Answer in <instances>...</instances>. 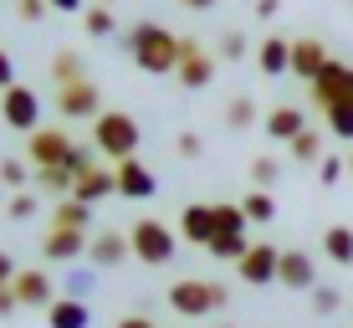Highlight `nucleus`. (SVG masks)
Masks as SVG:
<instances>
[{"label":"nucleus","instance_id":"obj_1","mask_svg":"<svg viewBox=\"0 0 353 328\" xmlns=\"http://www.w3.org/2000/svg\"><path fill=\"white\" fill-rule=\"evenodd\" d=\"M128 57L139 72H149V77H164V72H179V46H185V36H174L169 26L159 21H139L128 36H123Z\"/></svg>","mask_w":353,"mask_h":328},{"label":"nucleus","instance_id":"obj_2","mask_svg":"<svg viewBox=\"0 0 353 328\" xmlns=\"http://www.w3.org/2000/svg\"><path fill=\"white\" fill-rule=\"evenodd\" d=\"M92 144H97L103 160L123 164V160H139L143 128H139L133 113H123V108H103V118H92Z\"/></svg>","mask_w":353,"mask_h":328},{"label":"nucleus","instance_id":"obj_3","mask_svg":"<svg viewBox=\"0 0 353 328\" xmlns=\"http://www.w3.org/2000/svg\"><path fill=\"white\" fill-rule=\"evenodd\" d=\"M164 298L179 318H210V313H221L230 302L225 282H210V277H179V282H169Z\"/></svg>","mask_w":353,"mask_h":328},{"label":"nucleus","instance_id":"obj_4","mask_svg":"<svg viewBox=\"0 0 353 328\" xmlns=\"http://www.w3.org/2000/svg\"><path fill=\"white\" fill-rule=\"evenodd\" d=\"M128 241H133V257L143 267H169L179 251V231H169L164 221H154V215H139V221L128 226Z\"/></svg>","mask_w":353,"mask_h":328},{"label":"nucleus","instance_id":"obj_5","mask_svg":"<svg viewBox=\"0 0 353 328\" xmlns=\"http://www.w3.org/2000/svg\"><path fill=\"white\" fill-rule=\"evenodd\" d=\"M57 113L82 124V118H103V98H97V82L92 77H77V82H62L57 88Z\"/></svg>","mask_w":353,"mask_h":328},{"label":"nucleus","instance_id":"obj_6","mask_svg":"<svg viewBox=\"0 0 353 328\" xmlns=\"http://www.w3.org/2000/svg\"><path fill=\"white\" fill-rule=\"evenodd\" d=\"M0 118H6V128H16V133H36L41 128V98L16 82V88L0 93Z\"/></svg>","mask_w":353,"mask_h":328},{"label":"nucleus","instance_id":"obj_7","mask_svg":"<svg viewBox=\"0 0 353 328\" xmlns=\"http://www.w3.org/2000/svg\"><path fill=\"white\" fill-rule=\"evenodd\" d=\"M276 272H282V247H272V241H251V251L236 262V277H241L246 287L276 282Z\"/></svg>","mask_w":353,"mask_h":328},{"label":"nucleus","instance_id":"obj_8","mask_svg":"<svg viewBox=\"0 0 353 328\" xmlns=\"http://www.w3.org/2000/svg\"><path fill=\"white\" fill-rule=\"evenodd\" d=\"M179 88H190V93H200V88H210L215 82V57L205 52L194 36H185V46H179Z\"/></svg>","mask_w":353,"mask_h":328},{"label":"nucleus","instance_id":"obj_9","mask_svg":"<svg viewBox=\"0 0 353 328\" xmlns=\"http://www.w3.org/2000/svg\"><path fill=\"white\" fill-rule=\"evenodd\" d=\"M67 154H72V139L62 133V124H57V128H36L31 139H26V164H31V169L67 164Z\"/></svg>","mask_w":353,"mask_h":328},{"label":"nucleus","instance_id":"obj_10","mask_svg":"<svg viewBox=\"0 0 353 328\" xmlns=\"http://www.w3.org/2000/svg\"><path fill=\"white\" fill-rule=\"evenodd\" d=\"M88 247H92L88 231H67V226H46V236H41V257L62 262V267H72L77 257H88Z\"/></svg>","mask_w":353,"mask_h":328},{"label":"nucleus","instance_id":"obj_11","mask_svg":"<svg viewBox=\"0 0 353 328\" xmlns=\"http://www.w3.org/2000/svg\"><path fill=\"white\" fill-rule=\"evenodd\" d=\"M276 282L292 287V293H312V287H318V262L302 247H282V272H276Z\"/></svg>","mask_w":353,"mask_h":328},{"label":"nucleus","instance_id":"obj_12","mask_svg":"<svg viewBox=\"0 0 353 328\" xmlns=\"http://www.w3.org/2000/svg\"><path fill=\"white\" fill-rule=\"evenodd\" d=\"M307 88H312V103H318V108H333V103H338V98H343V93L353 88V67L333 57V62H327V67L318 72V77L307 82Z\"/></svg>","mask_w":353,"mask_h":328},{"label":"nucleus","instance_id":"obj_13","mask_svg":"<svg viewBox=\"0 0 353 328\" xmlns=\"http://www.w3.org/2000/svg\"><path fill=\"white\" fill-rule=\"evenodd\" d=\"M10 287H16V298H21V308H52V302H57V287H52V277H46L41 272V267H21V272H16V282H10Z\"/></svg>","mask_w":353,"mask_h":328},{"label":"nucleus","instance_id":"obj_14","mask_svg":"<svg viewBox=\"0 0 353 328\" xmlns=\"http://www.w3.org/2000/svg\"><path fill=\"white\" fill-rule=\"evenodd\" d=\"M179 236H185V247H210L215 241V205L194 200L179 211Z\"/></svg>","mask_w":353,"mask_h":328},{"label":"nucleus","instance_id":"obj_15","mask_svg":"<svg viewBox=\"0 0 353 328\" xmlns=\"http://www.w3.org/2000/svg\"><path fill=\"white\" fill-rule=\"evenodd\" d=\"M327 62H333V57H327V46L318 41V36H292V77L312 82Z\"/></svg>","mask_w":353,"mask_h":328},{"label":"nucleus","instance_id":"obj_16","mask_svg":"<svg viewBox=\"0 0 353 328\" xmlns=\"http://www.w3.org/2000/svg\"><path fill=\"white\" fill-rule=\"evenodd\" d=\"M113 169H118V195H123V200H149L154 190H159V180H154V169L143 160H123Z\"/></svg>","mask_w":353,"mask_h":328},{"label":"nucleus","instance_id":"obj_17","mask_svg":"<svg viewBox=\"0 0 353 328\" xmlns=\"http://www.w3.org/2000/svg\"><path fill=\"white\" fill-rule=\"evenodd\" d=\"M128 257H133L128 231H97L92 247H88V262L92 267H118V262H128Z\"/></svg>","mask_w":353,"mask_h":328},{"label":"nucleus","instance_id":"obj_18","mask_svg":"<svg viewBox=\"0 0 353 328\" xmlns=\"http://www.w3.org/2000/svg\"><path fill=\"white\" fill-rule=\"evenodd\" d=\"M108 195H118V169H108V164L88 169V175L72 185V200H82V205H97V200H108Z\"/></svg>","mask_w":353,"mask_h":328},{"label":"nucleus","instance_id":"obj_19","mask_svg":"<svg viewBox=\"0 0 353 328\" xmlns=\"http://www.w3.org/2000/svg\"><path fill=\"white\" fill-rule=\"evenodd\" d=\"M46 328H92V308L82 298H57L52 308H46Z\"/></svg>","mask_w":353,"mask_h":328},{"label":"nucleus","instance_id":"obj_20","mask_svg":"<svg viewBox=\"0 0 353 328\" xmlns=\"http://www.w3.org/2000/svg\"><path fill=\"white\" fill-rule=\"evenodd\" d=\"M256 67L266 72V77L292 72V36H266V41L256 46Z\"/></svg>","mask_w":353,"mask_h":328},{"label":"nucleus","instance_id":"obj_21","mask_svg":"<svg viewBox=\"0 0 353 328\" xmlns=\"http://www.w3.org/2000/svg\"><path fill=\"white\" fill-rule=\"evenodd\" d=\"M302 128H307V113H302V108H292V103H282V108H272V113H266V139L292 144Z\"/></svg>","mask_w":353,"mask_h":328},{"label":"nucleus","instance_id":"obj_22","mask_svg":"<svg viewBox=\"0 0 353 328\" xmlns=\"http://www.w3.org/2000/svg\"><path fill=\"white\" fill-rule=\"evenodd\" d=\"M205 251H210L215 262H230V267H236V262L251 251V241H246V231H215V241H210Z\"/></svg>","mask_w":353,"mask_h":328},{"label":"nucleus","instance_id":"obj_23","mask_svg":"<svg viewBox=\"0 0 353 328\" xmlns=\"http://www.w3.org/2000/svg\"><path fill=\"white\" fill-rule=\"evenodd\" d=\"M323 257L338 267H353V231L348 226H327L323 231Z\"/></svg>","mask_w":353,"mask_h":328},{"label":"nucleus","instance_id":"obj_24","mask_svg":"<svg viewBox=\"0 0 353 328\" xmlns=\"http://www.w3.org/2000/svg\"><path fill=\"white\" fill-rule=\"evenodd\" d=\"M88 221H92V205H82V200H57L52 205V226H67V231H88Z\"/></svg>","mask_w":353,"mask_h":328},{"label":"nucleus","instance_id":"obj_25","mask_svg":"<svg viewBox=\"0 0 353 328\" xmlns=\"http://www.w3.org/2000/svg\"><path fill=\"white\" fill-rule=\"evenodd\" d=\"M72 185H77V180L67 175V164L36 169V190H46V195H57V200H67V195H72Z\"/></svg>","mask_w":353,"mask_h":328},{"label":"nucleus","instance_id":"obj_26","mask_svg":"<svg viewBox=\"0 0 353 328\" xmlns=\"http://www.w3.org/2000/svg\"><path fill=\"white\" fill-rule=\"evenodd\" d=\"M323 118H327V128H333L338 139H353V88H348L333 108H323Z\"/></svg>","mask_w":353,"mask_h":328},{"label":"nucleus","instance_id":"obj_27","mask_svg":"<svg viewBox=\"0 0 353 328\" xmlns=\"http://www.w3.org/2000/svg\"><path fill=\"white\" fill-rule=\"evenodd\" d=\"M241 211H246V221H256V226L276 221V200H272V190H251V195L241 200Z\"/></svg>","mask_w":353,"mask_h":328},{"label":"nucleus","instance_id":"obj_28","mask_svg":"<svg viewBox=\"0 0 353 328\" xmlns=\"http://www.w3.org/2000/svg\"><path fill=\"white\" fill-rule=\"evenodd\" d=\"M82 31H88V36H113L118 31L113 6H88V10H82Z\"/></svg>","mask_w":353,"mask_h":328},{"label":"nucleus","instance_id":"obj_29","mask_svg":"<svg viewBox=\"0 0 353 328\" xmlns=\"http://www.w3.org/2000/svg\"><path fill=\"white\" fill-rule=\"evenodd\" d=\"M287 149H292V160H297V164H323V139H318L312 128H302Z\"/></svg>","mask_w":353,"mask_h":328},{"label":"nucleus","instance_id":"obj_30","mask_svg":"<svg viewBox=\"0 0 353 328\" xmlns=\"http://www.w3.org/2000/svg\"><path fill=\"white\" fill-rule=\"evenodd\" d=\"M26 180H36V169H31V164H21V160H0V185H6V190H16V195H21V190H26Z\"/></svg>","mask_w":353,"mask_h":328},{"label":"nucleus","instance_id":"obj_31","mask_svg":"<svg viewBox=\"0 0 353 328\" xmlns=\"http://www.w3.org/2000/svg\"><path fill=\"white\" fill-rule=\"evenodd\" d=\"M88 169H97V144H72V154H67V175H72V180H82Z\"/></svg>","mask_w":353,"mask_h":328},{"label":"nucleus","instance_id":"obj_32","mask_svg":"<svg viewBox=\"0 0 353 328\" xmlns=\"http://www.w3.org/2000/svg\"><path fill=\"white\" fill-rule=\"evenodd\" d=\"M77 77H88L82 62H77V52H57V57H52V82L62 88V82H77Z\"/></svg>","mask_w":353,"mask_h":328},{"label":"nucleus","instance_id":"obj_33","mask_svg":"<svg viewBox=\"0 0 353 328\" xmlns=\"http://www.w3.org/2000/svg\"><path fill=\"white\" fill-rule=\"evenodd\" d=\"M338 308H343V293H338V287H327V282L312 287V313H318V318H333Z\"/></svg>","mask_w":353,"mask_h":328},{"label":"nucleus","instance_id":"obj_34","mask_svg":"<svg viewBox=\"0 0 353 328\" xmlns=\"http://www.w3.org/2000/svg\"><path fill=\"white\" fill-rule=\"evenodd\" d=\"M276 180H282V164H276V160H266V154L251 160V185H256V190H272Z\"/></svg>","mask_w":353,"mask_h":328},{"label":"nucleus","instance_id":"obj_35","mask_svg":"<svg viewBox=\"0 0 353 328\" xmlns=\"http://www.w3.org/2000/svg\"><path fill=\"white\" fill-rule=\"evenodd\" d=\"M225 124H230V128H251V124H256V103H251V98H230Z\"/></svg>","mask_w":353,"mask_h":328},{"label":"nucleus","instance_id":"obj_36","mask_svg":"<svg viewBox=\"0 0 353 328\" xmlns=\"http://www.w3.org/2000/svg\"><path fill=\"white\" fill-rule=\"evenodd\" d=\"M251 221H246V211H241V205H215V231H246Z\"/></svg>","mask_w":353,"mask_h":328},{"label":"nucleus","instance_id":"obj_37","mask_svg":"<svg viewBox=\"0 0 353 328\" xmlns=\"http://www.w3.org/2000/svg\"><path fill=\"white\" fill-rule=\"evenodd\" d=\"M6 215H10V221H31V215H36V195H31V190L10 195V200H6Z\"/></svg>","mask_w":353,"mask_h":328},{"label":"nucleus","instance_id":"obj_38","mask_svg":"<svg viewBox=\"0 0 353 328\" xmlns=\"http://www.w3.org/2000/svg\"><path fill=\"white\" fill-rule=\"evenodd\" d=\"M221 57H225V62H241V57H246V36H241V31H225V36H221Z\"/></svg>","mask_w":353,"mask_h":328},{"label":"nucleus","instance_id":"obj_39","mask_svg":"<svg viewBox=\"0 0 353 328\" xmlns=\"http://www.w3.org/2000/svg\"><path fill=\"white\" fill-rule=\"evenodd\" d=\"M343 160H338V154H323V164H318V180H323V185H338V180H343Z\"/></svg>","mask_w":353,"mask_h":328},{"label":"nucleus","instance_id":"obj_40","mask_svg":"<svg viewBox=\"0 0 353 328\" xmlns=\"http://www.w3.org/2000/svg\"><path fill=\"white\" fill-rule=\"evenodd\" d=\"M46 10H52V6H46V0H16V16L26 21V26H36V21H41Z\"/></svg>","mask_w":353,"mask_h":328},{"label":"nucleus","instance_id":"obj_41","mask_svg":"<svg viewBox=\"0 0 353 328\" xmlns=\"http://www.w3.org/2000/svg\"><path fill=\"white\" fill-rule=\"evenodd\" d=\"M174 149L185 154V160H200V154H205V139H200V133H179V139H174Z\"/></svg>","mask_w":353,"mask_h":328},{"label":"nucleus","instance_id":"obj_42","mask_svg":"<svg viewBox=\"0 0 353 328\" xmlns=\"http://www.w3.org/2000/svg\"><path fill=\"white\" fill-rule=\"evenodd\" d=\"M88 293H92V272H82V267H77V272L67 277V298H88Z\"/></svg>","mask_w":353,"mask_h":328},{"label":"nucleus","instance_id":"obj_43","mask_svg":"<svg viewBox=\"0 0 353 328\" xmlns=\"http://www.w3.org/2000/svg\"><path fill=\"white\" fill-rule=\"evenodd\" d=\"M6 88H16V62H10V52L0 46V93Z\"/></svg>","mask_w":353,"mask_h":328},{"label":"nucleus","instance_id":"obj_44","mask_svg":"<svg viewBox=\"0 0 353 328\" xmlns=\"http://www.w3.org/2000/svg\"><path fill=\"white\" fill-rule=\"evenodd\" d=\"M21 308V298H16V287L10 282H0V318H10V313Z\"/></svg>","mask_w":353,"mask_h":328},{"label":"nucleus","instance_id":"obj_45","mask_svg":"<svg viewBox=\"0 0 353 328\" xmlns=\"http://www.w3.org/2000/svg\"><path fill=\"white\" fill-rule=\"evenodd\" d=\"M16 272H21L16 257H10V251H0V282H16Z\"/></svg>","mask_w":353,"mask_h":328},{"label":"nucleus","instance_id":"obj_46","mask_svg":"<svg viewBox=\"0 0 353 328\" xmlns=\"http://www.w3.org/2000/svg\"><path fill=\"white\" fill-rule=\"evenodd\" d=\"M251 10H256V16H261V21H272V16H276V10H282V0H251Z\"/></svg>","mask_w":353,"mask_h":328},{"label":"nucleus","instance_id":"obj_47","mask_svg":"<svg viewBox=\"0 0 353 328\" xmlns=\"http://www.w3.org/2000/svg\"><path fill=\"white\" fill-rule=\"evenodd\" d=\"M113 328H159V323H154V318H143V313H128V318H118Z\"/></svg>","mask_w":353,"mask_h":328},{"label":"nucleus","instance_id":"obj_48","mask_svg":"<svg viewBox=\"0 0 353 328\" xmlns=\"http://www.w3.org/2000/svg\"><path fill=\"white\" fill-rule=\"evenodd\" d=\"M46 6H52V10H67V16H72V10H88L82 0H46Z\"/></svg>","mask_w":353,"mask_h":328},{"label":"nucleus","instance_id":"obj_49","mask_svg":"<svg viewBox=\"0 0 353 328\" xmlns=\"http://www.w3.org/2000/svg\"><path fill=\"white\" fill-rule=\"evenodd\" d=\"M179 6H185V10H215L221 0H179Z\"/></svg>","mask_w":353,"mask_h":328},{"label":"nucleus","instance_id":"obj_50","mask_svg":"<svg viewBox=\"0 0 353 328\" xmlns=\"http://www.w3.org/2000/svg\"><path fill=\"white\" fill-rule=\"evenodd\" d=\"M215 328H236V323H215Z\"/></svg>","mask_w":353,"mask_h":328},{"label":"nucleus","instance_id":"obj_51","mask_svg":"<svg viewBox=\"0 0 353 328\" xmlns=\"http://www.w3.org/2000/svg\"><path fill=\"white\" fill-rule=\"evenodd\" d=\"M348 175H353V154H348Z\"/></svg>","mask_w":353,"mask_h":328},{"label":"nucleus","instance_id":"obj_52","mask_svg":"<svg viewBox=\"0 0 353 328\" xmlns=\"http://www.w3.org/2000/svg\"><path fill=\"white\" fill-rule=\"evenodd\" d=\"M97 6H113V0H97Z\"/></svg>","mask_w":353,"mask_h":328}]
</instances>
